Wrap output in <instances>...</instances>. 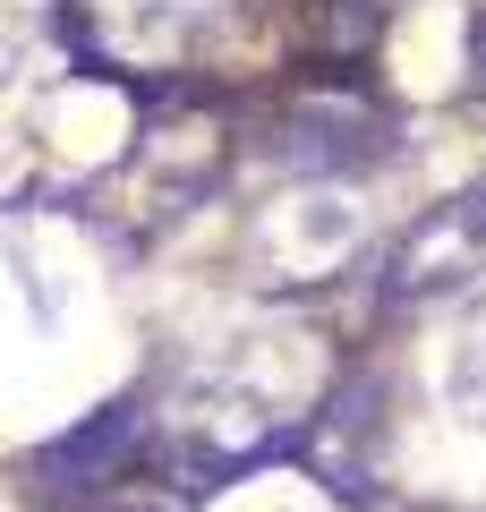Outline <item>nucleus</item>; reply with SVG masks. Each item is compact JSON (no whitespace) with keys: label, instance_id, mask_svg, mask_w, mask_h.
I'll return each mask as SVG.
<instances>
[{"label":"nucleus","instance_id":"f03ea898","mask_svg":"<svg viewBox=\"0 0 486 512\" xmlns=\"http://www.w3.org/2000/svg\"><path fill=\"white\" fill-rule=\"evenodd\" d=\"M384 146H393V120H384L359 86H316L299 111H290V128H282L290 171L316 180V188H333L342 171H367Z\"/></svg>","mask_w":486,"mask_h":512},{"label":"nucleus","instance_id":"39448f33","mask_svg":"<svg viewBox=\"0 0 486 512\" xmlns=\"http://www.w3.org/2000/svg\"><path fill=\"white\" fill-rule=\"evenodd\" d=\"M18 52H26V9H9V0H0V77L18 69Z\"/></svg>","mask_w":486,"mask_h":512},{"label":"nucleus","instance_id":"20e7f679","mask_svg":"<svg viewBox=\"0 0 486 512\" xmlns=\"http://www.w3.org/2000/svg\"><path fill=\"white\" fill-rule=\"evenodd\" d=\"M444 402L461 410L469 427H486V333L461 342V359H452V376H444Z\"/></svg>","mask_w":486,"mask_h":512},{"label":"nucleus","instance_id":"7ed1b4c3","mask_svg":"<svg viewBox=\"0 0 486 512\" xmlns=\"http://www.w3.org/2000/svg\"><path fill=\"white\" fill-rule=\"evenodd\" d=\"M137 461H145V402H111L86 427H69L60 444H43L35 478L52 495H111Z\"/></svg>","mask_w":486,"mask_h":512},{"label":"nucleus","instance_id":"f257e3e1","mask_svg":"<svg viewBox=\"0 0 486 512\" xmlns=\"http://www.w3.org/2000/svg\"><path fill=\"white\" fill-rule=\"evenodd\" d=\"M486 274V188L469 197H444L427 214H410L393 231V248L376 256V291L384 299H444V291H469Z\"/></svg>","mask_w":486,"mask_h":512}]
</instances>
